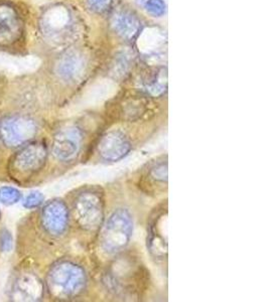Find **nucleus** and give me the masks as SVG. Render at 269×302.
Returning <instances> with one entry per match:
<instances>
[{"label": "nucleus", "instance_id": "obj_17", "mask_svg": "<svg viewBox=\"0 0 269 302\" xmlns=\"http://www.w3.org/2000/svg\"><path fill=\"white\" fill-rule=\"evenodd\" d=\"M161 43V39L160 38V34L158 30H151L148 29L143 34L140 44L142 45L143 49L147 50H153L158 48Z\"/></svg>", "mask_w": 269, "mask_h": 302}, {"label": "nucleus", "instance_id": "obj_2", "mask_svg": "<svg viewBox=\"0 0 269 302\" xmlns=\"http://www.w3.org/2000/svg\"><path fill=\"white\" fill-rule=\"evenodd\" d=\"M48 289L53 297L67 300L81 295L88 284L85 269L73 261H59L49 271Z\"/></svg>", "mask_w": 269, "mask_h": 302}, {"label": "nucleus", "instance_id": "obj_6", "mask_svg": "<svg viewBox=\"0 0 269 302\" xmlns=\"http://www.w3.org/2000/svg\"><path fill=\"white\" fill-rule=\"evenodd\" d=\"M47 159V145L43 142H33L17 151L11 159L10 166L17 175H28L40 171Z\"/></svg>", "mask_w": 269, "mask_h": 302}, {"label": "nucleus", "instance_id": "obj_18", "mask_svg": "<svg viewBox=\"0 0 269 302\" xmlns=\"http://www.w3.org/2000/svg\"><path fill=\"white\" fill-rule=\"evenodd\" d=\"M149 175L158 183L167 181V162L164 160L155 163L149 169Z\"/></svg>", "mask_w": 269, "mask_h": 302}, {"label": "nucleus", "instance_id": "obj_9", "mask_svg": "<svg viewBox=\"0 0 269 302\" xmlns=\"http://www.w3.org/2000/svg\"><path fill=\"white\" fill-rule=\"evenodd\" d=\"M23 33L24 24L18 10L9 3H0V48L15 46Z\"/></svg>", "mask_w": 269, "mask_h": 302}, {"label": "nucleus", "instance_id": "obj_16", "mask_svg": "<svg viewBox=\"0 0 269 302\" xmlns=\"http://www.w3.org/2000/svg\"><path fill=\"white\" fill-rule=\"evenodd\" d=\"M21 199V193L12 187L0 188V202L5 205H12Z\"/></svg>", "mask_w": 269, "mask_h": 302}, {"label": "nucleus", "instance_id": "obj_23", "mask_svg": "<svg viewBox=\"0 0 269 302\" xmlns=\"http://www.w3.org/2000/svg\"><path fill=\"white\" fill-rule=\"evenodd\" d=\"M0 217H1V211H0Z\"/></svg>", "mask_w": 269, "mask_h": 302}, {"label": "nucleus", "instance_id": "obj_13", "mask_svg": "<svg viewBox=\"0 0 269 302\" xmlns=\"http://www.w3.org/2000/svg\"><path fill=\"white\" fill-rule=\"evenodd\" d=\"M86 70V59L84 55L77 50L65 52L57 59L54 67L55 75L58 79L66 83H75L79 81Z\"/></svg>", "mask_w": 269, "mask_h": 302}, {"label": "nucleus", "instance_id": "obj_1", "mask_svg": "<svg viewBox=\"0 0 269 302\" xmlns=\"http://www.w3.org/2000/svg\"><path fill=\"white\" fill-rule=\"evenodd\" d=\"M148 283V272L137 257L121 255L106 270L103 284L115 296L136 298L141 295Z\"/></svg>", "mask_w": 269, "mask_h": 302}, {"label": "nucleus", "instance_id": "obj_7", "mask_svg": "<svg viewBox=\"0 0 269 302\" xmlns=\"http://www.w3.org/2000/svg\"><path fill=\"white\" fill-rule=\"evenodd\" d=\"M41 28L48 40L53 42L65 41L73 29L72 14L64 6H53L43 14Z\"/></svg>", "mask_w": 269, "mask_h": 302}, {"label": "nucleus", "instance_id": "obj_3", "mask_svg": "<svg viewBox=\"0 0 269 302\" xmlns=\"http://www.w3.org/2000/svg\"><path fill=\"white\" fill-rule=\"evenodd\" d=\"M133 234V218L127 208H117L108 217L100 232L99 244L108 255L120 254L129 244Z\"/></svg>", "mask_w": 269, "mask_h": 302}, {"label": "nucleus", "instance_id": "obj_20", "mask_svg": "<svg viewBox=\"0 0 269 302\" xmlns=\"http://www.w3.org/2000/svg\"><path fill=\"white\" fill-rule=\"evenodd\" d=\"M12 245L13 240L11 233L5 228L0 230V250H1V252H10L12 250Z\"/></svg>", "mask_w": 269, "mask_h": 302}, {"label": "nucleus", "instance_id": "obj_14", "mask_svg": "<svg viewBox=\"0 0 269 302\" xmlns=\"http://www.w3.org/2000/svg\"><path fill=\"white\" fill-rule=\"evenodd\" d=\"M44 294L42 280L35 274L24 273L16 277L11 289V297L17 301H38Z\"/></svg>", "mask_w": 269, "mask_h": 302}, {"label": "nucleus", "instance_id": "obj_4", "mask_svg": "<svg viewBox=\"0 0 269 302\" xmlns=\"http://www.w3.org/2000/svg\"><path fill=\"white\" fill-rule=\"evenodd\" d=\"M105 201L103 194L94 188L79 193L73 201V215L76 223L85 231L98 230L104 221Z\"/></svg>", "mask_w": 269, "mask_h": 302}, {"label": "nucleus", "instance_id": "obj_12", "mask_svg": "<svg viewBox=\"0 0 269 302\" xmlns=\"http://www.w3.org/2000/svg\"><path fill=\"white\" fill-rule=\"evenodd\" d=\"M42 225L54 237L63 236L69 226V208L62 200L49 201L42 210Z\"/></svg>", "mask_w": 269, "mask_h": 302}, {"label": "nucleus", "instance_id": "obj_11", "mask_svg": "<svg viewBox=\"0 0 269 302\" xmlns=\"http://www.w3.org/2000/svg\"><path fill=\"white\" fill-rule=\"evenodd\" d=\"M167 215L164 208L157 210L147 230V249L154 259L163 261L167 256Z\"/></svg>", "mask_w": 269, "mask_h": 302}, {"label": "nucleus", "instance_id": "obj_22", "mask_svg": "<svg viewBox=\"0 0 269 302\" xmlns=\"http://www.w3.org/2000/svg\"><path fill=\"white\" fill-rule=\"evenodd\" d=\"M88 5L93 11L102 13L108 10L112 4V0H87Z\"/></svg>", "mask_w": 269, "mask_h": 302}, {"label": "nucleus", "instance_id": "obj_21", "mask_svg": "<svg viewBox=\"0 0 269 302\" xmlns=\"http://www.w3.org/2000/svg\"><path fill=\"white\" fill-rule=\"evenodd\" d=\"M44 201V196L40 192H34L29 194L23 201V206L25 208H36L40 206Z\"/></svg>", "mask_w": 269, "mask_h": 302}, {"label": "nucleus", "instance_id": "obj_19", "mask_svg": "<svg viewBox=\"0 0 269 302\" xmlns=\"http://www.w3.org/2000/svg\"><path fill=\"white\" fill-rule=\"evenodd\" d=\"M145 9L152 15L160 17L165 13L166 5L163 0H146Z\"/></svg>", "mask_w": 269, "mask_h": 302}, {"label": "nucleus", "instance_id": "obj_5", "mask_svg": "<svg viewBox=\"0 0 269 302\" xmlns=\"http://www.w3.org/2000/svg\"><path fill=\"white\" fill-rule=\"evenodd\" d=\"M38 130L37 122L28 116L12 115L5 117L0 122V138L9 148L18 147L32 140Z\"/></svg>", "mask_w": 269, "mask_h": 302}, {"label": "nucleus", "instance_id": "obj_8", "mask_svg": "<svg viewBox=\"0 0 269 302\" xmlns=\"http://www.w3.org/2000/svg\"><path fill=\"white\" fill-rule=\"evenodd\" d=\"M83 142V132L76 126L58 130L53 139L52 153L62 162H71L80 153Z\"/></svg>", "mask_w": 269, "mask_h": 302}, {"label": "nucleus", "instance_id": "obj_10", "mask_svg": "<svg viewBox=\"0 0 269 302\" xmlns=\"http://www.w3.org/2000/svg\"><path fill=\"white\" fill-rule=\"evenodd\" d=\"M131 141L120 130H111L101 136L97 143V153L106 162H116L125 158L131 151Z\"/></svg>", "mask_w": 269, "mask_h": 302}, {"label": "nucleus", "instance_id": "obj_15", "mask_svg": "<svg viewBox=\"0 0 269 302\" xmlns=\"http://www.w3.org/2000/svg\"><path fill=\"white\" fill-rule=\"evenodd\" d=\"M112 26L119 36L125 40H131L139 32L140 21L131 12L119 11L112 18Z\"/></svg>", "mask_w": 269, "mask_h": 302}]
</instances>
